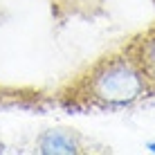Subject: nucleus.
<instances>
[{"label":"nucleus","instance_id":"obj_3","mask_svg":"<svg viewBox=\"0 0 155 155\" xmlns=\"http://www.w3.org/2000/svg\"><path fill=\"white\" fill-rule=\"evenodd\" d=\"M124 50L146 77L148 88H151V97H155V25L144 29L142 34H137L133 41H128Z\"/></svg>","mask_w":155,"mask_h":155},{"label":"nucleus","instance_id":"obj_2","mask_svg":"<svg viewBox=\"0 0 155 155\" xmlns=\"http://www.w3.org/2000/svg\"><path fill=\"white\" fill-rule=\"evenodd\" d=\"M34 151L41 155H79L85 153V140L79 130L68 126H56L43 130L34 140Z\"/></svg>","mask_w":155,"mask_h":155},{"label":"nucleus","instance_id":"obj_1","mask_svg":"<svg viewBox=\"0 0 155 155\" xmlns=\"http://www.w3.org/2000/svg\"><path fill=\"white\" fill-rule=\"evenodd\" d=\"M151 97L146 77L121 47L97 58L58 92V106L70 113H117Z\"/></svg>","mask_w":155,"mask_h":155},{"label":"nucleus","instance_id":"obj_5","mask_svg":"<svg viewBox=\"0 0 155 155\" xmlns=\"http://www.w3.org/2000/svg\"><path fill=\"white\" fill-rule=\"evenodd\" d=\"M2 151H5V144H2V142H0V153H2Z\"/></svg>","mask_w":155,"mask_h":155},{"label":"nucleus","instance_id":"obj_6","mask_svg":"<svg viewBox=\"0 0 155 155\" xmlns=\"http://www.w3.org/2000/svg\"><path fill=\"white\" fill-rule=\"evenodd\" d=\"M153 2H155V0H153Z\"/></svg>","mask_w":155,"mask_h":155},{"label":"nucleus","instance_id":"obj_4","mask_svg":"<svg viewBox=\"0 0 155 155\" xmlns=\"http://www.w3.org/2000/svg\"><path fill=\"white\" fill-rule=\"evenodd\" d=\"M146 151H148V153H155V140L146 142Z\"/></svg>","mask_w":155,"mask_h":155}]
</instances>
